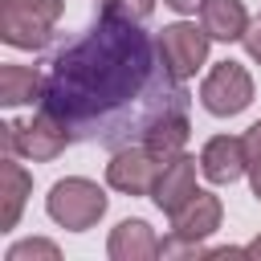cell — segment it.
<instances>
[{
	"mask_svg": "<svg viewBox=\"0 0 261 261\" xmlns=\"http://www.w3.org/2000/svg\"><path fill=\"white\" fill-rule=\"evenodd\" d=\"M200 24L212 41H241L253 20H249L241 0H204L200 4Z\"/></svg>",
	"mask_w": 261,
	"mask_h": 261,
	"instance_id": "obj_14",
	"label": "cell"
},
{
	"mask_svg": "<svg viewBox=\"0 0 261 261\" xmlns=\"http://www.w3.org/2000/svg\"><path fill=\"white\" fill-rule=\"evenodd\" d=\"M220 216H224L220 196L200 188L179 212H171V232L163 237L159 257H208L204 241L220 228Z\"/></svg>",
	"mask_w": 261,
	"mask_h": 261,
	"instance_id": "obj_2",
	"label": "cell"
},
{
	"mask_svg": "<svg viewBox=\"0 0 261 261\" xmlns=\"http://www.w3.org/2000/svg\"><path fill=\"white\" fill-rule=\"evenodd\" d=\"M65 12V0H4L0 16V37L12 49H45L53 41V29Z\"/></svg>",
	"mask_w": 261,
	"mask_h": 261,
	"instance_id": "obj_4",
	"label": "cell"
},
{
	"mask_svg": "<svg viewBox=\"0 0 261 261\" xmlns=\"http://www.w3.org/2000/svg\"><path fill=\"white\" fill-rule=\"evenodd\" d=\"M159 171H163V163H159L143 143H135V147H122V151H110L106 184H110L114 192H122V196H151Z\"/></svg>",
	"mask_w": 261,
	"mask_h": 261,
	"instance_id": "obj_8",
	"label": "cell"
},
{
	"mask_svg": "<svg viewBox=\"0 0 261 261\" xmlns=\"http://www.w3.org/2000/svg\"><path fill=\"white\" fill-rule=\"evenodd\" d=\"M0 139H4V155H20L33 163H49L73 143L69 126L61 118H53L49 110H37L29 122H4Z\"/></svg>",
	"mask_w": 261,
	"mask_h": 261,
	"instance_id": "obj_5",
	"label": "cell"
},
{
	"mask_svg": "<svg viewBox=\"0 0 261 261\" xmlns=\"http://www.w3.org/2000/svg\"><path fill=\"white\" fill-rule=\"evenodd\" d=\"M102 8L106 12H118L126 20H147L155 12V0H102Z\"/></svg>",
	"mask_w": 261,
	"mask_h": 261,
	"instance_id": "obj_17",
	"label": "cell"
},
{
	"mask_svg": "<svg viewBox=\"0 0 261 261\" xmlns=\"http://www.w3.org/2000/svg\"><path fill=\"white\" fill-rule=\"evenodd\" d=\"M245 155H249V171H261V118L245 130Z\"/></svg>",
	"mask_w": 261,
	"mask_h": 261,
	"instance_id": "obj_18",
	"label": "cell"
},
{
	"mask_svg": "<svg viewBox=\"0 0 261 261\" xmlns=\"http://www.w3.org/2000/svg\"><path fill=\"white\" fill-rule=\"evenodd\" d=\"M253 102V77L241 61H216L200 82V106L216 118H232Z\"/></svg>",
	"mask_w": 261,
	"mask_h": 261,
	"instance_id": "obj_6",
	"label": "cell"
},
{
	"mask_svg": "<svg viewBox=\"0 0 261 261\" xmlns=\"http://www.w3.org/2000/svg\"><path fill=\"white\" fill-rule=\"evenodd\" d=\"M245 257H257V261H261V237H253V241L245 245Z\"/></svg>",
	"mask_w": 261,
	"mask_h": 261,
	"instance_id": "obj_21",
	"label": "cell"
},
{
	"mask_svg": "<svg viewBox=\"0 0 261 261\" xmlns=\"http://www.w3.org/2000/svg\"><path fill=\"white\" fill-rule=\"evenodd\" d=\"M200 188H196V159L184 151V155H175L171 163H163V171H159V179H155V188H151V200H155V208L159 212H179L192 196H196Z\"/></svg>",
	"mask_w": 261,
	"mask_h": 261,
	"instance_id": "obj_10",
	"label": "cell"
},
{
	"mask_svg": "<svg viewBox=\"0 0 261 261\" xmlns=\"http://www.w3.org/2000/svg\"><path fill=\"white\" fill-rule=\"evenodd\" d=\"M249 184H253V196L261 200V171H249Z\"/></svg>",
	"mask_w": 261,
	"mask_h": 261,
	"instance_id": "obj_22",
	"label": "cell"
},
{
	"mask_svg": "<svg viewBox=\"0 0 261 261\" xmlns=\"http://www.w3.org/2000/svg\"><path fill=\"white\" fill-rule=\"evenodd\" d=\"M155 41H159V53H163V61L171 65V73L184 77V82H188L192 73L204 69V61H208V45H212V37L204 33V24H188V20L167 24Z\"/></svg>",
	"mask_w": 261,
	"mask_h": 261,
	"instance_id": "obj_7",
	"label": "cell"
},
{
	"mask_svg": "<svg viewBox=\"0 0 261 261\" xmlns=\"http://www.w3.org/2000/svg\"><path fill=\"white\" fill-rule=\"evenodd\" d=\"M188 102L184 77L171 73L159 41L143 33V20L98 8V16L53 53L41 110L61 118L73 143L122 151L143 143L155 122L188 114Z\"/></svg>",
	"mask_w": 261,
	"mask_h": 261,
	"instance_id": "obj_1",
	"label": "cell"
},
{
	"mask_svg": "<svg viewBox=\"0 0 261 261\" xmlns=\"http://www.w3.org/2000/svg\"><path fill=\"white\" fill-rule=\"evenodd\" d=\"M0 179H4V188H0V232H12L20 212H24V200L33 196V175L16 163V155H4Z\"/></svg>",
	"mask_w": 261,
	"mask_h": 261,
	"instance_id": "obj_12",
	"label": "cell"
},
{
	"mask_svg": "<svg viewBox=\"0 0 261 261\" xmlns=\"http://www.w3.org/2000/svg\"><path fill=\"white\" fill-rule=\"evenodd\" d=\"M45 98V73L37 65H16V61H4L0 65V106H29L37 102L41 106Z\"/></svg>",
	"mask_w": 261,
	"mask_h": 261,
	"instance_id": "obj_13",
	"label": "cell"
},
{
	"mask_svg": "<svg viewBox=\"0 0 261 261\" xmlns=\"http://www.w3.org/2000/svg\"><path fill=\"white\" fill-rule=\"evenodd\" d=\"M241 45H245V53H249V57H253V61L261 65V16H257V20L249 24V33L241 37Z\"/></svg>",
	"mask_w": 261,
	"mask_h": 261,
	"instance_id": "obj_19",
	"label": "cell"
},
{
	"mask_svg": "<svg viewBox=\"0 0 261 261\" xmlns=\"http://www.w3.org/2000/svg\"><path fill=\"white\" fill-rule=\"evenodd\" d=\"M159 237H155V228L147 224V220H118L114 228H110V241H106V257L110 261H151V257H159Z\"/></svg>",
	"mask_w": 261,
	"mask_h": 261,
	"instance_id": "obj_11",
	"label": "cell"
},
{
	"mask_svg": "<svg viewBox=\"0 0 261 261\" xmlns=\"http://www.w3.org/2000/svg\"><path fill=\"white\" fill-rule=\"evenodd\" d=\"M106 204H110L106 192H102L94 179H86V175H65V179H57V184L49 188V196H45L49 220L61 224V228H69V232L94 228V224L106 216Z\"/></svg>",
	"mask_w": 261,
	"mask_h": 261,
	"instance_id": "obj_3",
	"label": "cell"
},
{
	"mask_svg": "<svg viewBox=\"0 0 261 261\" xmlns=\"http://www.w3.org/2000/svg\"><path fill=\"white\" fill-rule=\"evenodd\" d=\"M57 257H61V249H57L53 241H45V237L16 241V245L4 253V261H57Z\"/></svg>",
	"mask_w": 261,
	"mask_h": 261,
	"instance_id": "obj_16",
	"label": "cell"
},
{
	"mask_svg": "<svg viewBox=\"0 0 261 261\" xmlns=\"http://www.w3.org/2000/svg\"><path fill=\"white\" fill-rule=\"evenodd\" d=\"M188 135H192L188 114H171V118H163V122H155V126H151V135L143 139V147H147L159 163H171L175 155H184Z\"/></svg>",
	"mask_w": 261,
	"mask_h": 261,
	"instance_id": "obj_15",
	"label": "cell"
},
{
	"mask_svg": "<svg viewBox=\"0 0 261 261\" xmlns=\"http://www.w3.org/2000/svg\"><path fill=\"white\" fill-rule=\"evenodd\" d=\"M249 171L245 135H212L200 147V175L208 184H237Z\"/></svg>",
	"mask_w": 261,
	"mask_h": 261,
	"instance_id": "obj_9",
	"label": "cell"
},
{
	"mask_svg": "<svg viewBox=\"0 0 261 261\" xmlns=\"http://www.w3.org/2000/svg\"><path fill=\"white\" fill-rule=\"evenodd\" d=\"M171 12H179V16H192V12H200V4L204 0H163Z\"/></svg>",
	"mask_w": 261,
	"mask_h": 261,
	"instance_id": "obj_20",
	"label": "cell"
}]
</instances>
